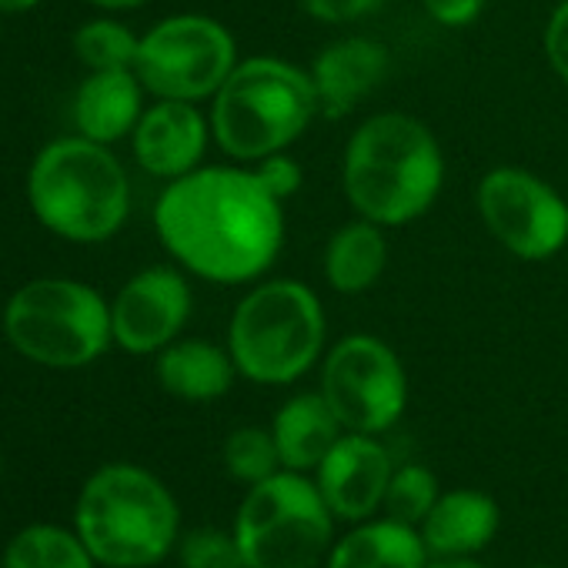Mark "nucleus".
Segmentation results:
<instances>
[{"instance_id":"obj_1","label":"nucleus","mask_w":568,"mask_h":568,"mask_svg":"<svg viewBox=\"0 0 568 568\" xmlns=\"http://www.w3.org/2000/svg\"><path fill=\"white\" fill-rule=\"evenodd\" d=\"M151 217L174 264L211 284L257 281L284 244V201L254 168L201 164L164 184Z\"/></svg>"},{"instance_id":"obj_2","label":"nucleus","mask_w":568,"mask_h":568,"mask_svg":"<svg viewBox=\"0 0 568 568\" xmlns=\"http://www.w3.org/2000/svg\"><path fill=\"white\" fill-rule=\"evenodd\" d=\"M445 154L432 128L405 111L372 114L342 158V187L358 217L382 227L418 221L442 194Z\"/></svg>"},{"instance_id":"obj_3","label":"nucleus","mask_w":568,"mask_h":568,"mask_svg":"<svg viewBox=\"0 0 568 568\" xmlns=\"http://www.w3.org/2000/svg\"><path fill=\"white\" fill-rule=\"evenodd\" d=\"M24 194L34 221L71 244H104L131 217V178L108 144L54 138L28 164Z\"/></svg>"},{"instance_id":"obj_4","label":"nucleus","mask_w":568,"mask_h":568,"mask_svg":"<svg viewBox=\"0 0 568 568\" xmlns=\"http://www.w3.org/2000/svg\"><path fill=\"white\" fill-rule=\"evenodd\" d=\"M171 488L134 462L101 465L74 501V531L104 568H151L178 545Z\"/></svg>"},{"instance_id":"obj_5","label":"nucleus","mask_w":568,"mask_h":568,"mask_svg":"<svg viewBox=\"0 0 568 568\" xmlns=\"http://www.w3.org/2000/svg\"><path fill=\"white\" fill-rule=\"evenodd\" d=\"M322 114L308 71L284 58H244L211 98V138L241 164L288 151Z\"/></svg>"},{"instance_id":"obj_6","label":"nucleus","mask_w":568,"mask_h":568,"mask_svg":"<svg viewBox=\"0 0 568 568\" xmlns=\"http://www.w3.org/2000/svg\"><path fill=\"white\" fill-rule=\"evenodd\" d=\"M0 332L31 365L78 372L114 345L111 302L78 277H31L4 302Z\"/></svg>"},{"instance_id":"obj_7","label":"nucleus","mask_w":568,"mask_h":568,"mask_svg":"<svg viewBox=\"0 0 568 568\" xmlns=\"http://www.w3.org/2000/svg\"><path fill=\"white\" fill-rule=\"evenodd\" d=\"M325 308L302 281L271 277L231 312L227 352L237 375L254 385H292L325 352Z\"/></svg>"},{"instance_id":"obj_8","label":"nucleus","mask_w":568,"mask_h":568,"mask_svg":"<svg viewBox=\"0 0 568 568\" xmlns=\"http://www.w3.org/2000/svg\"><path fill=\"white\" fill-rule=\"evenodd\" d=\"M231 531L247 568H318L332 551L335 515L315 478L281 468L247 488Z\"/></svg>"},{"instance_id":"obj_9","label":"nucleus","mask_w":568,"mask_h":568,"mask_svg":"<svg viewBox=\"0 0 568 568\" xmlns=\"http://www.w3.org/2000/svg\"><path fill=\"white\" fill-rule=\"evenodd\" d=\"M237 68L231 31L207 14H171L141 34L134 74L151 98L211 101Z\"/></svg>"},{"instance_id":"obj_10","label":"nucleus","mask_w":568,"mask_h":568,"mask_svg":"<svg viewBox=\"0 0 568 568\" xmlns=\"http://www.w3.org/2000/svg\"><path fill=\"white\" fill-rule=\"evenodd\" d=\"M322 395L345 432L382 435L405 415V365L382 338L348 335L325 355Z\"/></svg>"},{"instance_id":"obj_11","label":"nucleus","mask_w":568,"mask_h":568,"mask_svg":"<svg viewBox=\"0 0 568 568\" xmlns=\"http://www.w3.org/2000/svg\"><path fill=\"white\" fill-rule=\"evenodd\" d=\"M475 207L488 234L521 261H548L568 244V201L525 168H491Z\"/></svg>"},{"instance_id":"obj_12","label":"nucleus","mask_w":568,"mask_h":568,"mask_svg":"<svg viewBox=\"0 0 568 568\" xmlns=\"http://www.w3.org/2000/svg\"><path fill=\"white\" fill-rule=\"evenodd\" d=\"M194 298L184 267L148 264L134 271L111 298L114 345L128 355H158L181 338Z\"/></svg>"},{"instance_id":"obj_13","label":"nucleus","mask_w":568,"mask_h":568,"mask_svg":"<svg viewBox=\"0 0 568 568\" xmlns=\"http://www.w3.org/2000/svg\"><path fill=\"white\" fill-rule=\"evenodd\" d=\"M392 455L375 435L345 432L315 468V485L338 521H368L392 481Z\"/></svg>"},{"instance_id":"obj_14","label":"nucleus","mask_w":568,"mask_h":568,"mask_svg":"<svg viewBox=\"0 0 568 568\" xmlns=\"http://www.w3.org/2000/svg\"><path fill=\"white\" fill-rule=\"evenodd\" d=\"M211 141V121L197 111V104L154 98L131 134V154L144 174L168 184L197 171Z\"/></svg>"},{"instance_id":"obj_15","label":"nucleus","mask_w":568,"mask_h":568,"mask_svg":"<svg viewBox=\"0 0 568 568\" xmlns=\"http://www.w3.org/2000/svg\"><path fill=\"white\" fill-rule=\"evenodd\" d=\"M388 74V48L372 38H342L318 51L308 78L318 94V108L328 121L348 118L365 104Z\"/></svg>"},{"instance_id":"obj_16","label":"nucleus","mask_w":568,"mask_h":568,"mask_svg":"<svg viewBox=\"0 0 568 568\" xmlns=\"http://www.w3.org/2000/svg\"><path fill=\"white\" fill-rule=\"evenodd\" d=\"M144 84L134 71H88L71 98L74 134L114 148L131 138L144 114Z\"/></svg>"},{"instance_id":"obj_17","label":"nucleus","mask_w":568,"mask_h":568,"mask_svg":"<svg viewBox=\"0 0 568 568\" xmlns=\"http://www.w3.org/2000/svg\"><path fill=\"white\" fill-rule=\"evenodd\" d=\"M501 511L491 495L478 488L442 491L428 518L418 525L432 558H458L481 551L498 531Z\"/></svg>"},{"instance_id":"obj_18","label":"nucleus","mask_w":568,"mask_h":568,"mask_svg":"<svg viewBox=\"0 0 568 568\" xmlns=\"http://www.w3.org/2000/svg\"><path fill=\"white\" fill-rule=\"evenodd\" d=\"M158 385L181 402H214L231 392L237 365L227 348L204 338H178L154 355Z\"/></svg>"},{"instance_id":"obj_19","label":"nucleus","mask_w":568,"mask_h":568,"mask_svg":"<svg viewBox=\"0 0 568 568\" xmlns=\"http://www.w3.org/2000/svg\"><path fill=\"white\" fill-rule=\"evenodd\" d=\"M271 435L281 455V468L315 471L322 458L335 448V442L345 435V428L322 392H305L277 408Z\"/></svg>"},{"instance_id":"obj_20","label":"nucleus","mask_w":568,"mask_h":568,"mask_svg":"<svg viewBox=\"0 0 568 568\" xmlns=\"http://www.w3.org/2000/svg\"><path fill=\"white\" fill-rule=\"evenodd\" d=\"M428 561L432 555L415 525L368 518L332 545L325 568H428Z\"/></svg>"},{"instance_id":"obj_21","label":"nucleus","mask_w":568,"mask_h":568,"mask_svg":"<svg viewBox=\"0 0 568 568\" xmlns=\"http://www.w3.org/2000/svg\"><path fill=\"white\" fill-rule=\"evenodd\" d=\"M385 264H388L385 227L368 217L342 224L325 247V277L338 295L368 292L385 274Z\"/></svg>"},{"instance_id":"obj_22","label":"nucleus","mask_w":568,"mask_h":568,"mask_svg":"<svg viewBox=\"0 0 568 568\" xmlns=\"http://www.w3.org/2000/svg\"><path fill=\"white\" fill-rule=\"evenodd\" d=\"M0 561H4V568H98L94 555L74 528L48 521L21 528L8 541Z\"/></svg>"},{"instance_id":"obj_23","label":"nucleus","mask_w":568,"mask_h":568,"mask_svg":"<svg viewBox=\"0 0 568 568\" xmlns=\"http://www.w3.org/2000/svg\"><path fill=\"white\" fill-rule=\"evenodd\" d=\"M71 48L88 71H134L141 38L114 14H101L74 31Z\"/></svg>"},{"instance_id":"obj_24","label":"nucleus","mask_w":568,"mask_h":568,"mask_svg":"<svg viewBox=\"0 0 568 568\" xmlns=\"http://www.w3.org/2000/svg\"><path fill=\"white\" fill-rule=\"evenodd\" d=\"M224 468L234 481L247 488L281 471V455L271 428H257V425L234 428L224 442Z\"/></svg>"},{"instance_id":"obj_25","label":"nucleus","mask_w":568,"mask_h":568,"mask_svg":"<svg viewBox=\"0 0 568 568\" xmlns=\"http://www.w3.org/2000/svg\"><path fill=\"white\" fill-rule=\"evenodd\" d=\"M438 481L428 468L422 465H402L392 471L388 491H385V518L405 521V525H422L428 518V511L438 501Z\"/></svg>"},{"instance_id":"obj_26","label":"nucleus","mask_w":568,"mask_h":568,"mask_svg":"<svg viewBox=\"0 0 568 568\" xmlns=\"http://www.w3.org/2000/svg\"><path fill=\"white\" fill-rule=\"evenodd\" d=\"M181 568H247L244 555L234 541V531H214V528H197L181 538L178 545Z\"/></svg>"},{"instance_id":"obj_27","label":"nucleus","mask_w":568,"mask_h":568,"mask_svg":"<svg viewBox=\"0 0 568 568\" xmlns=\"http://www.w3.org/2000/svg\"><path fill=\"white\" fill-rule=\"evenodd\" d=\"M254 174L261 178V184L277 197V201H288V197H295L298 191H302V181H305V174H302V164L295 161V158H288L284 151H277V154H267V158H261L257 164H254Z\"/></svg>"},{"instance_id":"obj_28","label":"nucleus","mask_w":568,"mask_h":568,"mask_svg":"<svg viewBox=\"0 0 568 568\" xmlns=\"http://www.w3.org/2000/svg\"><path fill=\"white\" fill-rule=\"evenodd\" d=\"M385 0H302V8L312 21L318 24H332V28H342V24H355V21H365L372 18Z\"/></svg>"},{"instance_id":"obj_29","label":"nucleus","mask_w":568,"mask_h":568,"mask_svg":"<svg viewBox=\"0 0 568 568\" xmlns=\"http://www.w3.org/2000/svg\"><path fill=\"white\" fill-rule=\"evenodd\" d=\"M545 58L551 71L568 84V0H561L545 24Z\"/></svg>"},{"instance_id":"obj_30","label":"nucleus","mask_w":568,"mask_h":568,"mask_svg":"<svg viewBox=\"0 0 568 568\" xmlns=\"http://www.w3.org/2000/svg\"><path fill=\"white\" fill-rule=\"evenodd\" d=\"M422 8L442 28H465L478 21V14L485 11V0H422Z\"/></svg>"},{"instance_id":"obj_31","label":"nucleus","mask_w":568,"mask_h":568,"mask_svg":"<svg viewBox=\"0 0 568 568\" xmlns=\"http://www.w3.org/2000/svg\"><path fill=\"white\" fill-rule=\"evenodd\" d=\"M81 4H88L101 14H124V11H138V8L151 4V0H81Z\"/></svg>"},{"instance_id":"obj_32","label":"nucleus","mask_w":568,"mask_h":568,"mask_svg":"<svg viewBox=\"0 0 568 568\" xmlns=\"http://www.w3.org/2000/svg\"><path fill=\"white\" fill-rule=\"evenodd\" d=\"M41 0H0V14H31Z\"/></svg>"},{"instance_id":"obj_33","label":"nucleus","mask_w":568,"mask_h":568,"mask_svg":"<svg viewBox=\"0 0 568 568\" xmlns=\"http://www.w3.org/2000/svg\"><path fill=\"white\" fill-rule=\"evenodd\" d=\"M428 568H485V565L471 561L468 555H458V558H432Z\"/></svg>"},{"instance_id":"obj_34","label":"nucleus","mask_w":568,"mask_h":568,"mask_svg":"<svg viewBox=\"0 0 568 568\" xmlns=\"http://www.w3.org/2000/svg\"><path fill=\"white\" fill-rule=\"evenodd\" d=\"M0 471H4V452H0Z\"/></svg>"},{"instance_id":"obj_35","label":"nucleus","mask_w":568,"mask_h":568,"mask_svg":"<svg viewBox=\"0 0 568 568\" xmlns=\"http://www.w3.org/2000/svg\"><path fill=\"white\" fill-rule=\"evenodd\" d=\"M538 568H558V565H538Z\"/></svg>"},{"instance_id":"obj_36","label":"nucleus","mask_w":568,"mask_h":568,"mask_svg":"<svg viewBox=\"0 0 568 568\" xmlns=\"http://www.w3.org/2000/svg\"><path fill=\"white\" fill-rule=\"evenodd\" d=\"M0 568H4V561H0Z\"/></svg>"}]
</instances>
